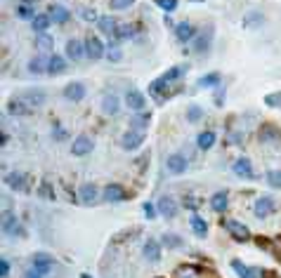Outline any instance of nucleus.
Instances as JSON below:
<instances>
[{"instance_id": "nucleus-1", "label": "nucleus", "mask_w": 281, "mask_h": 278, "mask_svg": "<svg viewBox=\"0 0 281 278\" xmlns=\"http://www.w3.org/2000/svg\"><path fill=\"white\" fill-rule=\"evenodd\" d=\"M104 55H107V45L97 35H90L88 41H85V57L92 61H99Z\"/></svg>"}, {"instance_id": "nucleus-2", "label": "nucleus", "mask_w": 281, "mask_h": 278, "mask_svg": "<svg viewBox=\"0 0 281 278\" xmlns=\"http://www.w3.org/2000/svg\"><path fill=\"white\" fill-rule=\"evenodd\" d=\"M225 229L232 233L236 241H241V243H246V241H251V231H248L246 224L236 222V219H227L225 222Z\"/></svg>"}, {"instance_id": "nucleus-3", "label": "nucleus", "mask_w": 281, "mask_h": 278, "mask_svg": "<svg viewBox=\"0 0 281 278\" xmlns=\"http://www.w3.org/2000/svg\"><path fill=\"white\" fill-rule=\"evenodd\" d=\"M102 198L104 201H109V203H121L128 198V191L121 186V184H107L102 191Z\"/></svg>"}, {"instance_id": "nucleus-4", "label": "nucleus", "mask_w": 281, "mask_h": 278, "mask_svg": "<svg viewBox=\"0 0 281 278\" xmlns=\"http://www.w3.org/2000/svg\"><path fill=\"white\" fill-rule=\"evenodd\" d=\"M144 144V132H137V130H128L123 137H121V146L125 151H135Z\"/></svg>"}, {"instance_id": "nucleus-5", "label": "nucleus", "mask_w": 281, "mask_h": 278, "mask_svg": "<svg viewBox=\"0 0 281 278\" xmlns=\"http://www.w3.org/2000/svg\"><path fill=\"white\" fill-rule=\"evenodd\" d=\"M158 215H163L165 219H175L178 217V203L172 196H161L158 198Z\"/></svg>"}, {"instance_id": "nucleus-6", "label": "nucleus", "mask_w": 281, "mask_h": 278, "mask_svg": "<svg viewBox=\"0 0 281 278\" xmlns=\"http://www.w3.org/2000/svg\"><path fill=\"white\" fill-rule=\"evenodd\" d=\"M95 149V142L90 139V137H85V135H81V137H76L74 139V144H71V153L74 156H88L90 151Z\"/></svg>"}, {"instance_id": "nucleus-7", "label": "nucleus", "mask_w": 281, "mask_h": 278, "mask_svg": "<svg viewBox=\"0 0 281 278\" xmlns=\"http://www.w3.org/2000/svg\"><path fill=\"white\" fill-rule=\"evenodd\" d=\"M125 104H128V109H132V111H144V106H147V97L139 92V90H135V88H130L128 92H125Z\"/></svg>"}, {"instance_id": "nucleus-8", "label": "nucleus", "mask_w": 281, "mask_h": 278, "mask_svg": "<svg viewBox=\"0 0 281 278\" xmlns=\"http://www.w3.org/2000/svg\"><path fill=\"white\" fill-rule=\"evenodd\" d=\"M78 201L83 205H95L99 201V189H97L95 184H83L81 189H78Z\"/></svg>"}, {"instance_id": "nucleus-9", "label": "nucleus", "mask_w": 281, "mask_h": 278, "mask_svg": "<svg viewBox=\"0 0 281 278\" xmlns=\"http://www.w3.org/2000/svg\"><path fill=\"white\" fill-rule=\"evenodd\" d=\"M52 266H55L52 255H48V252H36V255H33V269H36V271H41L43 276L52 271Z\"/></svg>"}, {"instance_id": "nucleus-10", "label": "nucleus", "mask_w": 281, "mask_h": 278, "mask_svg": "<svg viewBox=\"0 0 281 278\" xmlns=\"http://www.w3.org/2000/svg\"><path fill=\"white\" fill-rule=\"evenodd\" d=\"M276 208V201L272 196H260L258 198V203H255V217H269Z\"/></svg>"}, {"instance_id": "nucleus-11", "label": "nucleus", "mask_w": 281, "mask_h": 278, "mask_svg": "<svg viewBox=\"0 0 281 278\" xmlns=\"http://www.w3.org/2000/svg\"><path fill=\"white\" fill-rule=\"evenodd\" d=\"M232 172L241 179H253V165H251L248 158H236L232 163Z\"/></svg>"}, {"instance_id": "nucleus-12", "label": "nucleus", "mask_w": 281, "mask_h": 278, "mask_svg": "<svg viewBox=\"0 0 281 278\" xmlns=\"http://www.w3.org/2000/svg\"><path fill=\"white\" fill-rule=\"evenodd\" d=\"M165 168H168V172H172V175H182V172L189 168V163H187V158L182 156V153H172V156H168V161H165Z\"/></svg>"}, {"instance_id": "nucleus-13", "label": "nucleus", "mask_w": 281, "mask_h": 278, "mask_svg": "<svg viewBox=\"0 0 281 278\" xmlns=\"http://www.w3.org/2000/svg\"><path fill=\"white\" fill-rule=\"evenodd\" d=\"M21 99H24V102L28 104V106H43V104H45V99H48V95H45V92H43V90H24V92H21Z\"/></svg>"}, {"instance_id": "nucleus-14", "label": "nucleus", "mask_w": 281, "mask_h": 278, "mask_svg": "<svg viewBox=\"0 0 281 278\" xmlns=\"http://www.w3.org/2000/svg\"><path fill=\"white\" fill-rule=\"evenodd\" d=\"M85 92H88V90H85V85H83V83H69V85H66V88H64V97H66V99H69V102H83V99H85Z\"/></svg>"}, {"instance_id": "nucleus-15", "label": "nucleus", "mask_w": 281, "mask_h": 278, "mask_svg": "<svg viewBox=\"0 0 281 278\" xmlns=\"http://www.w3.org/2000/svg\"><path fill=\"white\" fill-rule=\"evenodd\" d=\"M7 111L12 115H28V113H33V106H28L21 97H12V99L7 102Z\"/></svg>"}, {"instance_id": "nucleus-16", "label": "nucleus", "mask_w": 281, "mask_h": 278, "mask_svg": "<svg viewBox=\"0 0 281 278\" xmlns=\"http://www.w3.org/2000/svg\"><path fill=\"white\" fill-rule=\"evenodd\" d=\"M66 57H69L71 61H81L83 57H85V43L71 38V41L66 43Z\"/></svg>"}, {"instance_id": "nucleus-17", "label": "nucleus", "mask_w": 281, "mask_h": 278, "mask_svg": "<svg viewBox=\"0 0 281 278\" xmlns=\"http://www.w3.org/2000/svg\"><path fill=\"white\" fill-rule=\"evenodd\" d=\"M3 231H5V236H14V233H24V229L19 226V222H17V217H14L12 212H5L3 215Z\"/></svg>"}, {"instance_id": "nucleus-18", "label": "nucleus", "mask_w": 281, "mask_h": 278, "mask_svg": "<svg viewBox=\"0 0 281 278\" xmlns=\"http://www.w3.org/2000/svg\"><path fill=\"white\" fill-rule=\"evenodd\" d=\"M175 35H178L180 43H189L196 35V28L189 24V21H180L178 26H175Z\"/></svg>"}, {"instance_id": "nucleus-19", "label": "nucleus", "mask_w": 281, "mask_h": 278, "mask_svg": "<svg viewBox=\"0 0 281 278\" xmlns=\"http://www.w3.org/2000/svg\"><path fill=\"white\" fill-rule=\"evenodd\" d=\"M48 14H50V19H52V24H66L71 19V12L64 5H52L48 10Z\"/></svg>"}, {"instance_id": "nucleus-20", "label": "nucleus", "mask_w": 281, "mask_h": 278, "mask_svg": "<svg viewBox=\"0 0 281 278\" xmlns=\"http://www.w3.org/2000/svg\"><path fill=\"white\" fill-rule=\"evenodd\" d=\"M210 208L218 215H222V212L229 208V196H227V191H218V193H213L210 196Z\"/></svg>"}, {"instance_id": "nucleus-21", "label": "nucleus", "mask_w": 281, "mask_h": 278, "mask_svg": "<svg viewBox=\"0 0 281 278\" xmlns=\"http://www.w3.org/2000/svg\"><path fill=\"white\" fill-rule=\"evenodd\" d=\"M187 71H189V64H178V66L168 68V71L161 75V81H163V83H175V81H180Z\"/></svg>"}, {"instance_id": "nucleus-22", "label": "nucleus", "mask_w": 281, "mask_h": 278, "mask_svg": "<svg viewBox=\"0 0 281 278\" xmlns=\"http://www.w3.org/2000/svg\"><path fill=\"white\" fill-rule=\"evenodd\" d=\"M213 33H215V28H213V26H206V31H203V33L196 38V45H194V50H196V52H208V50H210Z\"/></svg>"}, {"instance_id": "nucleus-23", "label": "nucleus", "mask_w": 281, "mask_h": 278, "mask_svg": "<svg viewBox=\"0 0 281 278\" xmlns=\"http://www.w3.org/2000/svg\"><path fill=\"white\" fill-rule=\"evenodd\" d=\"M66 71V59L64 57H59V55H52L48 59V73L50 75H59V73H64Z\"/></svg>"}, {"instance_id": "nucleus-24", "label": "nucleus", "mask_w": 281, "mask_h": 278, "mask_svg": "<svg viewBox=\"0 0 281 278\" xmlns=\"http://www.w3.org/2000/svg\"><path fill=\"white\" fill-rule=\"evenodd\" d=\"M7 186H12L14 191H24L26 189V175L24 172H10V175L5 177Z\"/></svg>"}, {"instance_id": "nucleus-25", "label": "nucleus", "mask_w": 281, "mask_h": 278, "mask_svg": "<svg viewBox=\"0 0 281 278\" xmlns=\"http://www.w3.org/2000/svg\"><path fill=\"white\" fill-rule=\"evenodd\" d=\"M97 28H99V33L104 35H116V19L114 17H99V21H97Z\"/></svg>"}, {"instance_id": "nucleus-26", "label": "nucleus", "mask_w": 281, "mask_h": 278, "mask_svg": "<svg viewBox=\"0 0 281 278\" xmlns=\"http://www.w3.org/2000/svg\"><path fill=\"white\" fill-rule=\"evenodd\" d=\"M118 109H121V102H118V97L116 95H104L102 99V111L107 115H116Z\"/></svg>"}, {"instance_id": "nucleus-27", "label": "nucleus", "mask_w": 281, "mask_h": 278, "mask_svg": "<svg viewBox=\"0 0 281 278\" xmlns=\"http://www.w3.org/2000/svg\"><path fill=\"white\" fill-rule=\"evenodd\" d=\"M260 139L262 142H281V130L267 123V125L260 128Z\"/></svg>"}, {"instance_id": "nucleus-28", "label": "nucleus", "mask_w": 281, "mask_h": 278, "mask_svg": "<svg viewBox=\"0 0 281 278\" xmlns=\"http://www.w3.org/2000/svg\"><path fill=\"white\" fill-rule=\"evenodd\" d=\"M215 139H218L215 132H213V130H206V132H201V135L196 137V146H199L201 151H208L215 146Z\"/></svg>"}, {"instance_id": "nucleus-29", "label": "nucleus", "mask_w": 281, "mask_h": 278, "mask_svg": "<svg viewBox=\"0 0 281 278\" xmlns=\"http://www.w3.org/2000/svg\"><path fill=\"white\" fill-rule=\"evenodd\" d=\"M144 257L149 259V262H158V259H161V245H158L154 238H149V241L144 243Z\"/></svg>"}, {"instance_id": "nucleus-30", "label": "nucleus", "mask_w": 281, "mask_h": 278, "mask_svg": "<svg viewBox=\"0 0 281 278\" xmlns=\"http://www.w3.org/2000/svg\"><path fill=\"white\" fill-rule=\"evenodd\" d=\"M50 24H52L50 14H36L33 19H31V26H33V31H38V33H45Z\"/></svg>"}, {"instance_id": "nucleus-31", "label": "nucleus", "mask_w": 281, "mask_h": 278, "mask_svg": "<svg viewBox=\"0 0 281 278\" xmlns=\"http://www.w3.org/2000/svg\"><path fill=\"white\" fill-rule=\"evenodd\" d=\"M192 231L196 233L199 238H206L208 236V224H206V219H201L199 215H192Z\"/></svg>"}, {"instance_id": "nucleus-32", "label": "nucleus", "mask_w": 281, "mask_h": 278, "mask_svg": "<svg viewBox=\"0 0 281 278\" xmlns=\"http://www.w3.org/2000/svg\"><path fill=\"white\" fill-rule=\"evenodd\" d=\"M220 81H222V78H220V73H215V71H213V73L201 75V78H199V88H201V90L218 88V85H220Z\"/></svg>"}, {"instance_id": "nucleus-33", "label": "nucleus", "mask_w": 281, "mask_h": 278, "mask_svg": "<svg viewBox=\"0 0 281 278\" xmlns=\"http://www.w3.org/2000/svg\"><path fill=\"white\" fill-rule=\"evenodd\" d=\"M28 71L36 73V75L48 73V59H43V57H33V59L28 61Z\"/></svg>"}, {"instance_id": "nucleus-34", "label": "nucleus", "mask_w": 281, "mask_h": 278, "mask_svg": "<svg viewBox=\"0 0 281 278\" xmlns=\"http://www.w3.org/2000/svg\"><path fill=\"white\" fill-rule=\"evenodd\" d=\"M149 121H151V115L149 113H144V111H139L135 118H132V130H137V132H144V130L149 128Z\"/></svg>"}, {"instance_id": "nucleus-35", "label": "nucleus", "mask_w": 281, "mask_h": 278, "mask_svg": "<svg viewBox=\"0 0 281 278\" xmlns=\"http://www.w3.org/2000/svg\"><path fill=\"white\" fill-rule=\"evenodd\" d=\"M36 48L43 50V52H48V50L55 48V38L50 33H38V38H36Z\"/></svg>"}, {"instance_id": "nucleus-36", "label": "nucleus", "mask_w": 281, "mask_h": 278, "mask_svg": "<svg viewBox=\"0 0 281 278\" xmlns=\"http://www.w3.org/2000/svg\"><path fill=\"white\" fill-rule=\"evenodd\" d=\"M265 21V17H262L260 12H248L246 14V19H243V26H248V28H258Z\"/></svg>"}, {"instance_id": "nucleus-37", "label": "nucleus", "mask_w": 281, "mask_h": 278, "mask_svg": "<svg viewBox=\"0 0 281 278\" xmlns=\"http://www.w3.org/2000/svg\"><path fill=\"white\" fill-rule=\"evenodd\" d=\"M36 10L33 5H26V3H19V7H17V17H21V19H33L36 17Z\"/></svg>"}, {"instance_id": "nucleus-38", "label": "nucleus", "mask_w": 281, "mask_h": 278, "mask_svg": "<svg viewBox=\"0 0 281 278\" xmlns=\"http://www.w3.org/2000/svg\"><path fill=\"white\" fill-rule=\"evenodd\" d=\"M161 243H163L165 248H182V238L175 236V233H163V236H161Z\"/></svg>"}, {"instance_id": "nucleus-39", "label": "nucleus", "mask_w": 281, "mask_h": 278, "mask_svg": "<svg viewBox=\"0 0 281 278\" xmlns=\"http://www.w3.org/2000/svg\"><path fill=\"white\" fill-rule=\"evenodd\" d=\"M107 57H109V61L118 64V61L123 59V52H121V48H118L116 43H109V48H107Z\"/></svg>"}, {"instance_id": "nucleus-40", "label": "nucleus", "mask_w": 281, "mask_h": 278, "mask_svg": "<svg viewBox=\"0 0 281 278\" xmlns=\"http://www.w3.org/2000/svg\"><path fill=\"white\" fill-rule=\"evenodd\" d=\"M175 276L178 278H199V271H196V266H178Z\"/></svg>"}, {"instance_id": "nucleus-41", "label": "nucleus", "mask_w": 281, "mask_h": 278, "mask_svg": "<svg viewBox=\"0 0 281 278\" xmlns=\"http://www.w3.org/2000/svg\"><path fill=\"white\" fill-rule=\"evenodd\" d=\"M201 118H203V109H201V106H196V104H192V106H189V111H187V121H189V123H199Z\"/></svg>"}, {"instance_id": "nucleus-42", "label": "nucleus", "mask_w": 281, "mask_h": 278, "mask_svg": "<svg viewBox=\"0 0 281 278\" xmlns=\"http://www.w3.org/2000/svg\"><path fill=\"white\" fill-rule=\"evenodd\" d=\"M267 184L272 189H281V170H269L267 172Z\"/></svg>"}, {"instance_id": "nucleus-43", "label": "nucleus", "mask_w": 281, "mask_h": 278, "mask_svg": "<svg viewBox=\"0 0 281 278\" xmlns=\"http://www.w3.org/2000/svg\"><path fill=\"white\" fill-rule=\"evenodd\" d=\"M132 33H135V26H132V24H118L114 38H130Z\"/></svg>"}, {"instance_id": "nucleus-44", "label": "nucleus", "mask_w": 281, "mask_h": 278, "mask_svg": "<svg viewBox=\"0 0 281 278\" xmlns=\"http://www.w3.org/2000/svg\"><path fill=\"white\" fill-rule=\"evenodd\" d=\"M265 104H267L269 109L281 106V92H269V95H265Z\"/></svg>"}, {"instance_id": "nucleus-45", "label": "nucleus", "mask_w": 281, "mask_h": 278, "mask_svg": "<svg viewBox=\"0 0 281 278\" xmlns=\"http://www.w3.org/2000/svg\"><path fill=\"white\" fill-rule=\"evenodd\" d=\"M156 5L161 7V10H163V12H175V10H178V0H156Z\"/></svg>"}, {"instance_id": "nucleus-46", "label": "nucleus", "mask_w": 281, "mask_h": 278, "mask_svg": "<svg viewBox=\"0 0 281 278\" xmlns=\"http://www.w3.org/2000/svg\"><path fill=\"white\" fill-rule=\"evenodd\" d=\"M135 5V0H111V7L114 10H128V7Z\"/></svg>"}, {"instance_id": "nucleus-47", "label": "nucleus", "mask_w": 281, "mask_h": 278, "mask_svg": "<svg viewBox=\"0 0 281 278\" xmlns=\"http://www.w3.org/2000/svg\"><path fill=\"white\" fill-rule=\"evenodd\" d=\"M38 193H41L43 198H55V191H52L50 182H43V184H41V189H38Z\"/></svg>"}, {"instance_id": "nucleus-48", "label": "nucleus", "mask_w": 281, "mask_h": 278, "mask_svg": "<svg viewBox=\"0 0 281 278\" xmlns=\"http://www.w3.org/2000/svg\"><path fill=\"white\" fill-rule=\"evenodd\" d=\"M81 17L85 21H99V17H97V12L92 10V7H90V10H88V7H85V10H81Z\"/></svg>"}, {"instance_id": "nucleus-49", "label": "nucleus", "mask_w": 281, "mask_h": 278, "mask_svg": "<svg viewBox=\"0 0 281 278\" xmlns=\"http://www.w3.org/2000/svg\"><path fill=\"white\" fill-rule=\"evenodd\" d=\"M142 210H144V217L147 219H154L156 217V212H158V208H154V203H144Z\"/></svg>"}, {"instance_id": "nucleus-50", "label": "nucleus", "mask_w": 281, "mask_h": 278, "mask_svg": "<svg viewBox=\"0 0 281 278\" xmlns=\"http://www.w3.org/2000/svg\"><path fill=\"white\" fill-rule=\"evenodd\" d=\"M0 276H3V278L10 276V262H7V259H3V262H0Z\"/></svg>"}, {"instance_id": "nucleus-51", "label": "nucleus", "mask_w": 281, "mask_h": 278, "mask_svg": "<svg viewBox=\"0 0 281 278\" xmlns=\"http://www.w3.org/2000/svg\"><path fill=\"white\" fill-rule=\"evenodd\" d=\"M24 278H43V273H41V271H36L33 266H31V271H26V276H24Z\"/></svg>"}, {"instance_id": "nucleus-52", "label": "nucleus", "mask_w": 281, "mask_h": 278, "mask_svg": "<svg viewBox=\"0 0 281 278\" xmlns=\"http://www.w3.org/2000/svg\"><path fill=\"white\" fill-rule=\"evenodd\" d=\"M185 205H187V208H196V198H187Z\"/></svg>"}, {"instance_id": "nucleus-53", "label": "nucleus", "mask_w": 281, "mask_h": 278, "mask_svg": "<svg viewBox=\"0 0 281 278\" xmlns=\"http://www.w3.org/2000/svg\"><path fill=\"white\" fill-rule=\"evenodd\" d=\"M7 142H10V135H7V132H3V139H0V144H3V146H5Z\"/></svg>"}, {"instance_id": "nucleus-54", "label": "nucleus", "mask_w": 281, "mask_h": 278, "mask_svg": "<svg viewBox=\"0 0 281 278\" xmlns=\"http://www.w3.org/2000/svg\"><path fill=\"white\" fill-rule=\"evenodd\" d=\"M19 3H26V5H33V3H38V0H19Z\"/></svg>"}, {"instance_id": "nucleus-55", "label": "nucleus", "mask_w": 281, "mask_h": 278, "mask_svg": "<svg viewBox=\"0 0 281 278\" xmlns=\"http://www.w3.org/2000/svg\"><path fill=\"white\" fill-rule=\"evenodd\" d=\"M81 278H90V276H88V273H83V276H81Z\"/></svg>"}]
</instances>
